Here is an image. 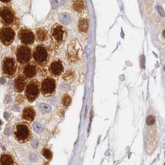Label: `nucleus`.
I'll return each instance as SVG.
<instances>
[{"label":"nucleus","mask_w":165,"mask_h":165,"mask_svg":"<svg viewBox=\"0 0 165 165\" xmlns=\"http://www.w3.org/2000/svg\"><path fill=\"white\" fill-rule=\"evenodd\" d=\"M36 32L37 39L40 42H44L49 38L48 32L44 27H40V28L37 29Z\"/></svg>","instance_id":"16"},{"label":"nucleus","mask_w":165,"mask_h":165,"mask_svg":"<svg viewBox=\"0 0 165 165\" xmlns=\"http://www.w3.org/2000/svg\"><path fill=\"white\" fill-rule=\"evenodd\" d=\"M27 84V79L23 75H19L15 80V91L17 92H22L25 89Z\"/></svg>","instance_id":"14"},{"label":"nucleus","mask_w":165,"mask_h":165,"mask_svg":"<svg viewBox=\"0 0 165 165\" xmlns=\"http://www.w3.org/2000/svg\"><path fill=\"white\" fill-rule=\"evenodd\" d=\"M40 94V84L39 82L36 80H31L27 84L26 90L25 95L30 102H33L39 95Z\"/></svg>","instance_id":"7"},{"label":"nucleus","mask_w":165,"mask_h":165,"mask_svg":"<svg viewBox=\"0 0 165 165\" xmlns=\"http://www.w3.org/2000/svg\"><path fill=\"white\" fill-rule=\"evenodd\" d=\"M61 102L65 107H68L71 104L72 99L68 94H65L61 99Z\"/></svg>","instance_id":"21"},{"label":"nucleus","mask_w":165,"mask_h":165,"mask_svg":"<svg viewBox=\"0 0 165 165\" xmlns=\"http://www.w3.org/2000/svg\"><path fill=\"white\" fill-rule=\"evenodd\" d=\"M56 88V82L53 78L48 77L45 78L41 83L40 89L42 94L48 97L53 95L55 91Z\"/></svg>","instance_id":"9"},{"label":"nucleus","mask_w":165,"mask_h":165,"mask_svg":"<svg viewBox=\"0 0 165 165\" xmlns=\"http://www.w3.org/2000/svg\"><path fill=\"white\" fill-rule=\"evenodd\" d=\"M36 111L32 107H27L25 108L23 113V118L27 121H32L35 119Z\"/></svg>","instance_id":"15"},{"label":"nucleus","mask_w":165,"mask_h":165,"mask_svg":"<svg viewBox=\"0 0 165 165\" xmlns=\"http://www.w3.org/2000/svg\"><path fill=\"white\" fill-rule=\"evenodd\" d=\"M49 70L50 73L55 77H58L64 72L63 63L59 59H54L49 65Z\"/></svg>","instance_id":"12"},{"label":"nucleus","mask_w":165,"mask_h":165,"mask_svg":"<svg viewBox=\"0 0 165 165\" xmlns=\"http://www.w3.org/2000/svg\"><path fill=\"white\" fill-rule=\"evenodd\" d=\"M33 128H34V131H35L37 133H40L44 131L43 127L41 125L40 123H38V122H36V123H34Z\"/></svg>","instance_id":"23"},{"label":"nucleus","mask_w":165,"mask_h":165,"mask_svg":"<svg viewBox=\"0 0 165 165\" xmlns=\"http://www.w3.org/2000/svg\"><path fill=\"white\" fill-rule=\"evenodd\" d=\"M18 38L23 45H32L35 42L36 36L32 30L26 27H23L18 31Z\"/></svg>","instance_id":"8"},{"label":"nucleus","mask_w":165,"mask_h":165,"mask_svg":"<svg viewBox=\"0 0 165 165\" xmlns=\"http://www.w3.org/2000/svg\"><path fill=\"white\" fill-rule=\"evenodd\" d=\"M78 29L81 32H86L88 29V21L86 19L81 18L78 21Z\"/></svg>","instance_id":"18"},{"label":"nucleus","mask_w":165,"mask_h":165,"mask_svg":"<svg viewBox=\"0 0 165 165\" xmlns=\"http://www.w3.org/2000/svg\"><path fill=\"white\" fill-rule=\"evenodd\" d=\"M32 55L34 63L37 66L45 67L50 61L51 50L45 45L39 44L34 48Z\"/></svg>","instance_id":"1"},{"label":"nucleus","mask_w":165,"mask_h":165,"mask_svg":"<svg viewBox=\"0 0 165 165\" xmlns=\"http://www.w3.org/2000/svg\"><path fill=\"white\" fill-rule=\"evenodd\" d=\"M18 69V62L11 56L5 57L2 62L3 74L7 77H12L15 75Z\"/></svg>","instance_id":"4"},{"label":"nucleus","mask_w":165,"mask_h":165,"mask_svg":"<svg viewBox=\"0 0 165 165\" xmlns=\"http://www.w3.org/2000/svg\"><path fill=\"white\" fill-rule=\"evenodd\" d=\"M42 154L45 158L49 160L52 158V153L51 151L47 148H44L42 150Z\"/></svg>","instance_id":"24"},{"label":"nucleus","mask_w":165,"mask_h":165,"mask_svg":"<svg viewBox=\"0 0 165 165\" xmlns=\"http://www.w3.org/2000/svg\"><path fill=\"white\" fill-rule=\"evenodd\" d=\"M39 108L40 110L43 113H49L51 111V110H52V108L49 105L44 104V103L39 104Z\"/></svg>","instance_id":"20"},{"label":"nucleus","mask_w":165,"mask_h":165,"mask_svg":"<svg viewBox=\"0 0 165 165\" xmlns=\"http://www.w3.org/2000/svg\"><path fill=\"white\" fill-rule=\"evenodd\" d=\"M16 60L20 65H26L30 63L32 58V50L26 45H19L16 51Z\"/></svg>","instance_id":"5"},{"label":"nucleus","mask_w":165,"mask_h":165,"mask_svg":"<svg viewBox=\"0 0 165 165\" xmlns=\"http://www.w3.org/2000/svg\"><path fill=\"white\" fill-rule=\"evenodd\" d=\"M51 38L55 49H58L63 44L67 38V31L65 27L59 24H55L52 28Z\"/></svg>","instance_id":"3"},{"label":"nucleus","mask_w":165,"mask_h":165,"mask_svg":"<svg viewBox=\"0 0 165 165\" xmlns=\"http://www.w3.org/2000/svg\"><path fill=\"white\" fill-rule=\"evenodd\" d=\"M32 145L33 147H34V148L37 147V145H38L37 141L36 140H33L32 141Z\"/></svg>","instance_id":"25"},{"label":"nucleus","mask_w":165,"mask_h":165,"mask_svg":"<svg viewBox=\"0 0 165 165\" xmlns=\"http://www.w3.org/2000/svg\"><path fill=\"white\" fill-rule=\"evenodd\" d=\"M15 135L19 141H27L30 138V130L28 127L24 124L18 125L15 130Z\"/></svg>","instance_id":"11"},{"label":"nucleus","mask_w":165,"mask_h":165,"mask_svg":"<svg viewBox=\"0 0 165 165\" xmlns=\"http://www.w3.org/2000/svg\"><path fill=\"white\" fill-rule=\"evenodd\" d=\"M12 0H0V2H1L4 4H8L11 2Z\"/></svg>","instance_id":"26"},{"label":"nucleus","mask_w":165,"mask_h":165,"mask_svg":"<svg viewBox=\"0 0 165 165\" xmlns=\"http://www.w3.org/2000/svg\"><path fill=\"white\" fill-rule=\"evenodd\" d=\"M81 49V47L77 40L74 39L73 41H71V43L68 47L66 52V56L69 60L74 62L80 59V52Z\"/></svg>","instance_id":"10"},{"label":"nucleus","mask_w":165,"mask_h":165,"mask_svg":"<svg viewBox=\"0 0 165 165\" xmlns=\"http://www.w3.org/2000/svg\"><path fill=\"white\" fill-rule=\"evenodd\" d=\"M37 72V66L34 62L24 65L23 67V75L26 79H32L36 76Z\"/></svg>","instance_id":"13"},{"label":"nucleus","mask_w":165,"mask_h":165,"mask_svg":"<svg viewBox=\"0 0 165 165\" xmlns=\"http://www.w3.org/2000/svg\"><path fill=\"white\" fill-rule=\"evenodd\" d=\"M18 21L16 13L12 7L3 6L0 8V23L4 26H15Z\"/></svg>","instance_id":"2"},{"label":"nucleus","mask_w":165,"mask_h":165,"mask_svg":"<svg viewBox=\"0 0 165 165\" xmlns=\"http://www.w3.org/2000/svg\"><path fill=\"white\" fill-rule=\"evenodd\" d=\"M85 0H73V7L76 11L81 13L85 8Z\"/></svg>","instance_id":"17"},{"label":"nucleus","mask_w":165,"mask_h":165,"mask_svg":"<svg viewBox=\"0 0 165 165\" xmlns=\"http://www.w3.org/2000/svg\"><path fill=\"white\" fill-rule=\"evenodd\" d=\"M1 165H13L12 158L9 155H3L0 159Z\"/></svg>","instance_id":"19"},{"label":"nucleus","mask_w":165,"mask_h":165,"mask_svg":"<svg viewBox=\"0 0 165 165\" xmlns=\"http://www.w3.org/2000/svg\"><path fill=\"white\" fill-rule=\"evenodd\" d=\"M74 78V73L72 71L66 72L64 75V79L66 82L72 81Z\"/></svg>","instance_id":"22"},{"label":"nucleus","mask_w":165,"mask_h":165,"mask_svg":"<svg viewBox=\"0 0 165 165\" xmlns=\"http://www.w3.org/2000/svg\"><path fill=\"white\" fill-rule=\"evenodd\" d=\"M16 37V32L11 26H3L0 28V41L6 46L12 44Z\"/></svg>","instance_id":"6"}]
</instances>
